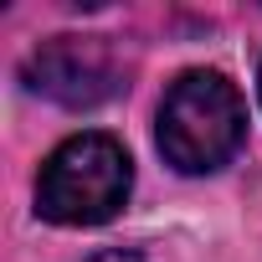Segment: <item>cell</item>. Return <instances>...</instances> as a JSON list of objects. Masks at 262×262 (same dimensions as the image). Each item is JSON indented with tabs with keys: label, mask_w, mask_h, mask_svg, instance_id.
<instances>
[{
	"label": "cell",
	"mask_w": 262,
	"mask_h": 262,
	"mask_svg": "<svg viewBox=\"0 0 262 262\" xmlns=\"http://www.w3.org/2000/svg\"><path fill=\"white\" fill-rule=\"evenodd\" d=\"M247 139V103L221 72H180L160 103V155L180 175L221 170Z\"/></svg>",
	"instance_id": "obj_1"
},
{
	"label": "cell",
	"mask_w": 262,
	"mask_h": 262,
	"mask_svg": "<svg viewBox=\"0 0 262 262\" xmlns=\"http://www.w3.org/2000/svg\"><path fill=\"white\" fill-rule=\"evenodd\" d=\"M134 165L113 134L62 139L36 175V211L57 226H103L123 211Z\"/></svg>",
	"instance_id": "obj_2"
},
{
	"label": "cell",
	"mask_w": 262,
	"mask_h": 262,
	"mask_svg": "<svg viewBox=\"0 0 262 262\" xmlns=\"http://www.w3.org/2000/svg\"><path fill=\"white\" fill-rule=\"evenodd\" d=\"M26 82L62 108H93L118 93V67L98 36H52L26 57Z\"/></svg>",
	"instance_id": "obj_3"
},
{
	"label": "cell",
	"mask_w": 262,
	"mask_h": 262,
	"mask_svg": "<svg viewBox=\"0 0 262 262\" xmlns=\"http://www.w3.org/2000/svg\"><path fill=\"white\" fill-rule=\"evenodd\" d=\"M88 262H144V257H134V252L118 247V252H98V257H88Z\"/></svg>",
	"instance_id": "obj_4"
},
{
	"label": "cell",
	"mask_w": 262,
	"mask_h": 262,
	"mask_svg": "<svg viewBox=\"0 0 262 262\" xmlns=\"http://www.w3.org/2000/svg\"><path fill=\"white\" fill-rule=\"evenodd\" d=\"M257 93H262V72H257Z\"/></svg>",
	"instance_id": "obj_5"
}]
</instances>
